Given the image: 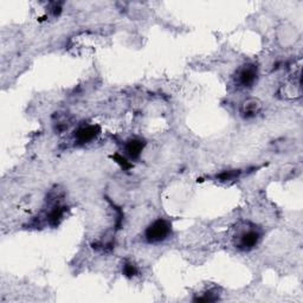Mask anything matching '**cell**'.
I'll list each match as a JSON object with an SVG mask.
<instances>
[{
  "label": "cell",
  "mask_w": 303,
  "mask_h": 303,
  "mask_svg": "<svg viewBox=\"0 0 303 303\" xmlns=\"http://www.w3.org/2000/svg\"><path fill=\"white\" fill-rule=\"evenodd\" d=\"M63 214H64V208H60V206H56V208H53L51 211H50L48 216L49 224L51 226L58 225L60 223V220H62Z\"/></svg>",
  "instance_id": "cell-7"
},
{
  "label": "cell",
  "mask_w": 303,
  "mask_h": 303,
  "mask_svg": "<svg viewBox=\"0 0 303 303\" xmlns=\"http://www.w3.org/2000/svg\"><path fill=\"white\" fill-rule=\"evenodd\" d=\"M99 132L101 130H99L98 126H83V127H79L75 132V139L79 144H88L90 141H93L98 135Z\"/></svg>",
  "instance_id": "cell-4"
},
{
  "label": "cell",
  "mask_w": 303,
  "mask_h": 303,
  "mask_svg": "<svg viewBox=\"0 0 303 303\" xmlns=\"http://www.w3.org/2000/svg\"><path fill=\"white\" fill-rule=\"evenodd\" d=\"M258 78V69L255 64H247L238 72V83L244 88L254 86Z\"/></svg>",
  "instance_id": "cell-3"
},
{
  "label": "cell",
  "mask_w": 303,
  "mask_h": 303,
  "mask_svg": "<svg viewBox=\"0 0 303 303\" xmlns=\"http://www.w3.org/2000/svg\"><path fill=\"white\" fill-rule=\"evenodd\" d=\"M146 143L141 139H130L126 144V152L130 156V159H139L143 153Z\"/></svg>",
  "instance_id": "cell-6"
},
{
  "label": "cell",
  "mask_w": 303,
  "mask_h": 303,
  "mask_svg": "<svg viewBox=\"0 0 303 303\" xmlns=\"http://www.w3.org/2000/svg\"><path fill=\"white\" fill-rule=\"evenodd\" d=\"M137 270L136 266L132 262H126L125 266H124V274L125 276H127V277H134V276L137 275Z\"/></svg>",
  "instance_id": "cell-8"
},
{
  "label": "cell",
  "mask_w": 303,
  "mask_h": 303,
  "mask_svg": "<svg viewBox=\"0 0 303 303\" xmlns=\"http://www.w3.org/2000/svg\"><path fill=\"white\" fill-rule=\"evenodd\" d=\"M262 109V103L259 99L257 98H248L240 105L239 113L241 117L244 118H252L255 117L257 114L259 113V110Z\"/></svg>",
  "instance_id": "cell-5"
},
{
  "label": "cell",
  "mask_w": 303,
  "mask_h": 303,
  "mask_svg": "<svg viewBox=\"0 0 303 303\" xmlns=\"http://www.w3.org/2000/svg\"><path fill=\"white\" fill-rule=\"evenodd\" d=\"M114 159L116 160V163H118V164L121 165V166H122V168H124V170H128V168L132 167V164H130L129 161H127V159H125L124 156H121V155L116 154V155L114 156Z\"/></svg>",
  "instance_id": "cell-9"
},
{
  "label": "cell",
  "mask_w": 303,
  "mask_h": 303,
  "mask_svg": "<svg viewBox=\"0 0 303 303\" xmlns=\"http://www.w3.org/2000/svg\"><path fill=\"white\" fill-rule=\"evenodd\" d=\"M171 226L165 219H156L146 229L145 237L148 243H160L170 235Z\"/></svg>",
  "instance_id": "cell-1"
},
{
  "label": "cell",
  "mask_w": 303,
  "mask_h": 303,
  "mask_svg": "<svg viewBox=\"0 0 303 303\" xmlns=\"http://www.w3.org/2000/svg\"><path fill=\"white\" fill-rule=\"evenodd\" d=\"M236 175H238V173H236V172H232V171H230V172H224V173H221L219 176H218V178H219L220 180H230V179H232V178H235Z\"/></svg>",
  "instance_id": "cell-10"
},
{
  "label": "cell",
  "mask_w": 303,
  "mask_h": 303,
  "mask_svg": "<svg viewBox=\"0 0 303 303\" xmlns=\"http://www.w3.org/2000/svg\"><path fill=\"white\" fill-rule=\"evenodd\" d=\"M260 240V232L257 229H248L238 236L237 239V247L241 250H251L254 249Z\"/></svg>",
  "instance_id": "cell-2"
}]
</instances>
